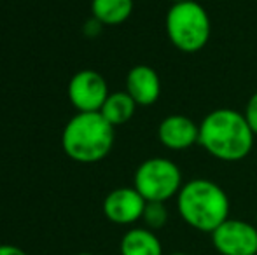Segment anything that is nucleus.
Listing matches in <instances>:
<instances>
[{
    "instance_id": "5",
    "label": "nucleus",
    "mask_w": 257,
    "mask_h": 255,
    "mask_svg": "<svg viewBox=\"0 0 257 255\" xmlns=\"http://www.w3.org/2000/svg\"><path fill=\"white\" fill-rule=\"evenodd\" d=\"M182 171L175 161L168 157H149L139 164L133 177V187L146 201L166 203L182 189Z\"/></svg>"
},
{
    "instance_id": "4",
    "label": "nucleus",
    "mask_w": 257,
    "mask_h": 255,
    "mask_svg": "<svg viewBox=\"0 0 257 255\" xmlns=\"http://www.w3.org/2000/svg\"><path fill=\"white\" fill-rule=\"evenodd\" d=\"M165 30L170 44L180 53L193 55L208 44L212 21L208 11L196 0L172 4L166 11Z\"/></svg>"
},
{
    "instance_id": "13",
    "label": "nucleus",
    "mask_w": 257,
    "mask_h": 255,
    "mask_svg": "<svg viewBox=\"0 0 257 255\" xmlns=\"http://www.w3.org/2000/svg\"><path fill=\"white\" fill-rule=\"evenodd\" d=\"M137 103L126 91H114L107 96L100 114L114 128L126 124L137 112Z\"/></svg>"
},
{
    "instance_id": "8",
    "label": "nucleus",
    "mask_w": 257,
    "mask_h": 255,
    "mask_svg": "<svg viewBox=\"0 0 257 255\" xmlns=\"http://www.w3.org/2000/svg\"><path fill=\"white\" fill-rule=\"evenodd\" d=\"M147 201L135 187H117L105 196L103 215L117 225H130L142 220Z\"/></svg>"
},
{
    "instance_id": "18",
    "label": "nucleus",
    "mask_w": 257,
    "mask_h": 255,
    "mask_svg": "<svg viewBox=\"0 0 257 255\" xmlns=\"http://www.w3.org/2000/svg\"><path fill=\"white\" fill-rule=\"evenodd\" d=\"M170 255H189V253H184V252H175V253H170Z\"/></svg>"
},
{
    "instance_id": "10",
    "label": "nucleus",
    "mask_w": 257,
    "mask_h": 255,
    "mask_svg": "<svg viewBox=\"0 0 257 255\" xmlns=\"http://www.w3.org/2000/svg\"><path fill=\"white\" fill-rule=\"evenodd\" d=\"M124 91L135 100L137 105H154L161 96V79L149 65H135L126 75Z\"/></svg>"
},
{
    "instance_id": "16",
    "label": "nucleus",
    "mask_w": 257,
    "mask_h": 255,
    "mask_svg": "<svg viewBox=\"0 0 257 255\" xmlns=\"http://www.w3.org/2000/svg\"><path fill=\"white\" fill-rule=\"evenodd\" d=\"M0 255H28L25 250L14 245H0Z\"/></svg>"
},
{
    "instance_id": "9",
    "label": "nucleus",
    "mask_w": 257,
    "mask_h": 255,
    "mask_svg": "<svg viewBox=\"0 0 257 255\" xmlns=\"http://www.w3.org/2000/svg\"><path fill=\"white\" fill-rule=\"evenodd\" d=\"M158 140L170 150H186L200 140V124L184 114L166 116L158 126Z\"/></svg>"
},
{
    "instance_id": "11",
    "label": "nucleus",
    "mask_w": 257,
    "mask_h": 255,
    "mask_svg": "<svg viewBox=\"0 0 257 255\" xmlns=\"http://www.w3.org/2000/svg\"><path fill=\"white\" fill-rule=\"evenodd\" d=\"M119 252L121 255H163V245L154 231L133 227L121 238Z\"/></svg>"
},
{
    "instance_id": "1",
    "label": "nucleus",
    "mask_w": 257,
    "mask_h": 255,
    "mask_svg": "<svg viewBox=\"0 0 257 255\" xmlns=\"http://www.w3.org/2000/svg\"><path fill=\"white\" fill-rule=\"evenodd\" d=\"M208 156L224 163H236L252 152L255 135L243 112L236 109H215L200 123V140Z\"/></svg>"
},
{
    "instance_id": "6",
    "label": "nucleus",
    "mask_w": 257,
    "mask_h": 255,
    "mask_svg": "<svg viewBox=\"0 0 257 255\" xmlns=\"http://www.w3.org/2000/svg\"><path fill=\"white\" fill-rule=\"evenodd\" d=\"M210 236L220 255H257V225L252 222L227 218Z\"/></svg>"
},
{
    "instance_id": "15",
    "label": "nucleus",
    "mask_w": 257,
    "mask_h": 255,
    "mask_svg": "<svg viewBox=\"0 0 257 255\" xmlns=\"http://www.w3.org/2000/svg\"><path fill=\"white\" fill-rule=\"evenodd\" d=\"M243 116H245V119H247L252 133L257 136V91L248 98L247 105H245V110H243Z\"/></svg>"
},
{
    "instance_id": "19",
    "label": "nucleus",
    "mask_w": 257,
    "mask_h": 255,
    "mask_svg": "<svg viewBox=\"0 0 257 255\" xmlns=\"http://www.w3.org/2000/svg\"><path fill=\"white\" fill-rule=\"evenodd\" d=\"M77 255H93V253H77Z\"/></svg>"
},
{
    "instance_id": "17",
    "label": "nucleus",
    "mask_w": 257,
    "mask_h": 255,
    "mask_svg": "<svg viewBox=\"0 0 257 255\" xmlns=\"http://www.w3.org/2000/svg\"><path fill=\"white\" fill-rule=\"evenodd\" d=\"M172 4H179V2H187V0H170Z\"/></svg>"
},
{
    "instance_id": "20",
    "label": "nucleus",
    "mask_w": 257,
    "mask_h": 255,
    "mask_svg": "<svg viewBox=\"0 0 257 255\" xmlns=\"http://www.w3.org/2000/svg\"><path fill=\"white\" fill-rule=\"evenodd\" d=\"M255 225H257V213H255Z\"/></svg>"
},
{
    "instance_id": "14",
    "label": "nucleus",
    "mask_w": 257,
    "mask_h": 255,
    "mask_svg": "<svg viewBox=\"0 0 257 255\" xmlns=\"http://www.w3.org/2000/svg\"><path fill=\"white\" fill-rule=\"evenodd\" d=\"M142 220L146 224V227L151 229V231L163 229L166 225V222H168V208H166V203H161V201H147Z\"/></svg>"
},
{
    "instance_id": "12",
    "label": "nucleus",
    "mask_w": 257,
    "mask_h": 255,
    "mask_svg": "<svg viewBox=\"0 0 257 255\" xmlns=\"http://www.w3.org/2000/svg\"><path fill=\"white\" fill-rule=\"evenodd\" d=\"M133 0H91V14L103 27L122 25L133 13Z\"/></svg>"
},
{
    "instance_id": "3",
    "label": "nucleus",
    "mask_w": 257,
    "mask_h": 255,
    "mask_svg": "<svg viewBox=\"0 0 257 255\" xmlns=\"http://www.w3.org/2000/svg\"><path fill=\"white\" fill-rule=\"evenodd\" d=\"M115 128L100 112H77L63 128L61 147L75 163L93 164L110 154Z\"/></svg>"
},
{
    "instance_id": "7",
    "label": "nucleus",
    "mask_w": 257,
    "mask_h": 255,
    "mask_svg": "<svg viewBox=\"0 0 257 255\" xmlns=\"http://www.w3.org/2000/svg\"><path fill=\"white\" fill-rule=\"evenodd\" d=\"M67 95L77 112H100L110 93L103 75L86 68L74 74L68 82Z\"/></svg>"
},
{
    "instance_id": "2",
    "label": "nucleus",
    "mask_w": 257,
    "mask_h": 255,
    "mask_svg": "<svg viewBox=\"0 0 257 255\" xmlns=\"http://www.w3.org/2000/svg\"><path fill=\"white\" fill-rule=\"evenodd\" d=\"M227 192L210 178H191L177 194V211L189 227L212 234L229 218Z\"/></svg>"
}]
</instances>
